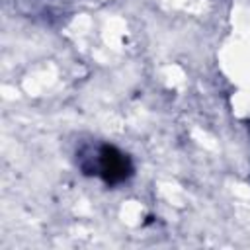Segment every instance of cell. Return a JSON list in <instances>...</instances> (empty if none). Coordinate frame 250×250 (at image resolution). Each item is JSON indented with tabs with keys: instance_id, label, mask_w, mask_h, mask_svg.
Segmentation results:
<instances>
[{
	"instance_id": "6da1fadb",
	"label": "cell",
	"mask_w": 250,
	"mask_h": 250,
	"mask_svg": "<svg viewBox=\"0 0 250 250\" xmlns=\"http://www.w3.org/2000/svg\"><path fill=\"white\" fill-rule=\"evenodd\" d=\"M96 156H98V172L96 174L107 186L121 184L133 174V164H131L129 156L111 145H102Z\"/></svg>"
}]
</instances>
